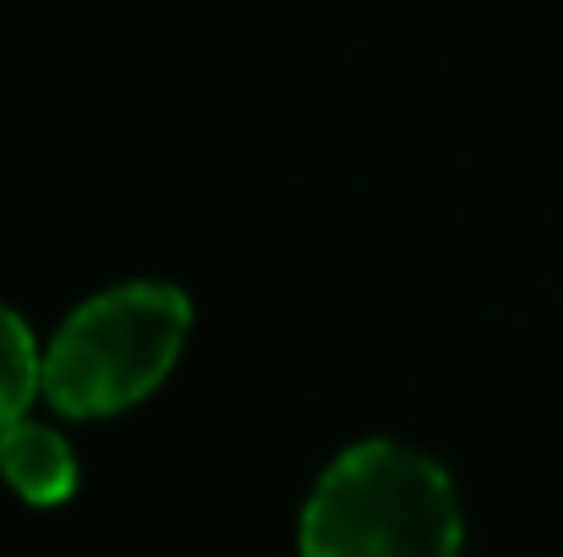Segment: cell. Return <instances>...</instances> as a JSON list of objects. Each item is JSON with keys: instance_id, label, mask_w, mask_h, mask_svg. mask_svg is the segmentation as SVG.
Returning a JSON list of instances; mask_svg holds the SVG:
<instances>
[{"instance_id": "obj_1", "label": "cell", "mask_w": 563, "mask_h": 557, "mask_svg": "<svg viewBox=\"0 0 563 557\" xmlns=\"http://www.w3.org/2000/svg\"><path fill=\"white\" fill-rule=\"evenodd\" d=\"M465 509L454 476L416 443L362 437L340 448L296 525L301 557H460Z\"/></svg>"}, {"instance_id": "obj_2", "label": "cell", "mask_w": 563, "mask_h": 557, "mask_svg": "<svg viewBox=\"0 0 563 557\" xmlns=\"http://www.w3.org/2000/svg\"><path fill=\"white\" fill-rule=\"evenodd\" d=\"M191 339V296L170 279H121L77 301L44 339V404L66 421H110L148 404Z\"/></svg>"}, {"instance_id": "obj_3", "label": "cell", "mask_w": 563, "mask_h": 557, "mask_svg": "<svg viewBox=\"0 0 563 557\" xmlns=\"http://www.w3.org/2000/svg\"><path fill=\"white\" fill-rule=\"evenodd\" d=\"M77 448L66 443L60 426L22 415L0 432V481L27 503V509H60L77 492Z\"/></svg>"}, {"instance_id": "obj_4", "label": "cell", "mask_w": 563, "mask_h": 557, "mask_svg": "<svg viewBox=\"0 0 563 557\" xmlns=\"http://www.w3.org/2000/svg\"><path fill=\"white\" fill-rule=\"evenodd\" d=\"M44 399V345L33 339L27 318L0 301V432L22 421Z\"/></svg>"}]
</instances>
